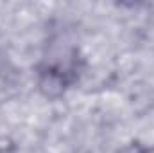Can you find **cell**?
Returning <instances> with one entry per match:
<instances>
[{"label": "cell", "instance_id": "cell-1", "mask_svg": "<svg viewBox=\"0 0 154 153\" xmlns=\"http://www.w3.org/2000/svg\"><path fill=\"white\" fill-rule=\"evenodd\" d=\"M75 72L77 61L74 58L66 63H48V65L41 67V70H39V90L47 97H57L75 79Z\"/></svg>", "mask_w": 154, "mask_h": 153}, {"label": "cell", "instance_id": "cell-2", "mask_svg": "<svg viewBox=\"0 0 154 153\" xmlns=\"http://www.w3.org/2000/svg\"><path fill=\"white\" fill-rule=\"evenodd\" d=\"M118 153H145V148L140 146V144H129V146L122 148Z\"/></svg>", "mask_w": 154, "mask_h": 153}, {"label": "cell", "instance_id": "cell-3", "mask_svg": "<svg viewBox=\"0 0 154 153\" xmlns=\"http://www.w3.org/2000/svg\"><path fill=\"white\" fill-rule=\"evenodd\" d=\"M145 153H154V148H145Z\"/></svg>", "mask_w": 154, "mask_h": 153}]
</instances>
